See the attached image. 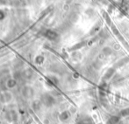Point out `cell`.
I'll use <instances>...</instances> for the list:
<instances>
[{"mask_svg":"<svg viewBox=\"0 0 129 124\" xmlns=\"http://www.w3.org/2000/svg\"><path fill=\"white\" fill-rule=\"evenodd\" d=\"M119 115H120L121 117H126V116H128L129 115V107L121 110V112L119 113Z\"/></svg>","mask_w":129,"mask_h":124,"instance_id":"3","label":"cell"},{"mask_svg":"<svg viewBox=\"0 0 129 124\" xmlns=\"http://www.w3.org/2000/svg\"><path fill=\"white\" fill-rule=\"evenodd\" d=\"M119 121V117L117 116H113V117H111L108 121V124H117Z\"/></svg>","mask_w":129,"mask_h":124,"instance_id":"2","label":"cell"},{"mask_svg":"<svg viewBox=\"0 0 129 124\" xmlns=\"http://www.w3.org/2000/svg\"><path fill=\"white\" fill-rule=\"evenodd\" d=\"M79 124H94V121L90 117H85L80 121Z\"/></svg>","mask_w":129,"mask_h":124,"instance_id":"1","label":"cell"}]
</instances>
